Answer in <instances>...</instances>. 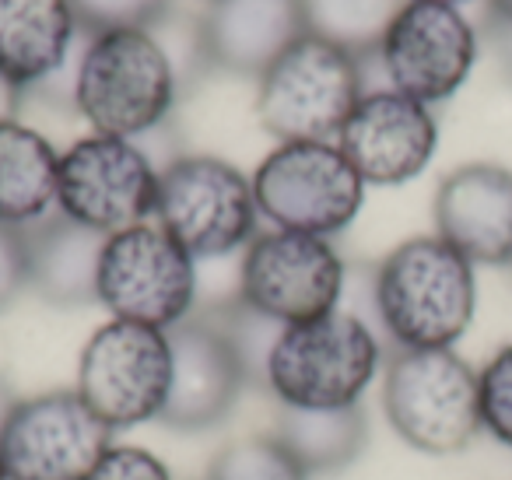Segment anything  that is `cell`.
I'll use <instances>...</instances> for the list:
<instances>
[{"label":"cell","mask_w":512,"mask_h":480,"mask_svg":"<svg viewBox=\"0 0 512 480\" xmlns=\"http://www.w3.org/2000/svg\"><path fill=\"white\" fill-rule=\"evenodd\" d=\"M372 305L393 351L460 344L477 312V270L439 235H414L379 260Z\"/></svg>","instance_id":"cell-1"},{"label":"cell","mask_w":512,"mask_h":480,"mask_svg":"<svg viewBox=\"0 0 512 480\" xmlns=\"http://www.w3.org/2000/svg\"><path fill=\"white\" fill-rule=\"evenodd\" d=\"M179 99V71L155 29L88 36L74 67L71 102L92 134L141 137L165 127Z\"/></svg>","instance_id":"cell-2"},{"label":"cell","mask_w":512,"mask_h":480,"mask_svg":"<svg viewBox=\"0 0 512 480\" xmlns=\"http://www.w3.org/2000/svg\"><path fill=\"white\" fill-rule=\"evenodd\" d=\"M383 365L386 354L376 330L355 312L337 309L309 323L281 326L264 361V386L278 407H362Z\"/></svg>","instance_id":"cell-3"},{"label":"cell","mask_w":512,"mask_h":480,"mask_svg":"<svg viewBox=\"0 0 512 480\" xmlns=\"http://www.w3.org/2000/svg\"><path fill=\"white\" fill-rule=\"evenodd\" d=\"M365 92L362 57L302 32L256 78V120L278 144L337 141Z\"/></svg>","instance_id":"cell-4"},{"label":"cell","mask_w":512,"mask_h":480,"mask_svg":"<svg viewBox=\"0 0 512 480\" xmlns=\"http://www.w3.org/2000/svg\"><path fill=\"white\" fill-rule=\"evenodd\" d=\"M383 414L425 456H456L481 435L477 368L453 347L393 351L383 365Z\"/></svg>","instance_id":"cell-5"},{"label":"cell","mask_w":512,"mask_h":480,"mask_svg":"<svg viewBox=\"0 0 512 480\" xmlns=\"http://www.w3.org/2000/svg\"><path fill=\"white\" fill-rule=\"evenodd\" d=\"M193 260L239 253L260 235L253 179L218 155H183L158 169L155 214Z\"/></svg>","instance_id":"cell-6"},{"label":"cell","mask_w":512,"mask_h":480,"mask_svg":"<svg viewBox=\"0 0 512 480\" xmlns=\"http://www.w3.org/2000/svg\"><path fill=\"white\" fill-rule=\"evenodd\" d=\"M249 179L260 218L320 239H334L355 225L369 190L337 141L278 144Z\"/></svg>","instance_id":"cell-7"},{"label":"cell","mask_w":512,"mask_h":480,"mask_svg":"<svg viewBox=\"0 0 512 480\" xmlns=\"http://www.w3.org/2000/svg\"><path fill=\"white\" fill-rule=\"evenodd\" d=\"M95 302L113 319L169 333L197 309V260L155 221L123 228L102 246Z\"/></svg>","instance_id":"cell-8"},{"label":"cell","mask_w":512,"mask_h":480,"mask_svg":"<svg viewBox=\"0 0 512 480\" xmlns=\"http://www.w3.org/2000/svg\"><path fill=\"white\" fill-rule=\"evenodd\" d=\"M74 389L113 431L162 421L172 393L169 333L123 319L102 323L78 354Z\"/></svg>","instance_id":"cell-9"},{"label":"cell","mask_w":512,"mask_h":480,"mask_svg":"<svg viewBox=\"0 0 512 480\" xmlns=\"http://www.w3.org/2000/svg\"><path fill=\"white\" fill-rule=\"evenodd\" d=\"M348 267L334 239L271 228L260 232L239 263V298L278 326L309 323L341 309Z\"/></svg>","instance_id":"cell-10"},{"label":"cell","mask_w":512,"mask_h":480,"mask_svg":"<svg viewBox=\"0 0 512 480\" xmlns=\"http://www.w3.org/2000/svg\"><path fill=\"white\" fill-rule=\"evenodd\" d=\"M158 165L137 141L88 134L60 151L57 211L99 235L151 221Z\"/></svg>","instance_id":"cell-11"},{"label":"cell","mask_w":512,"mask_h":480,"mask_svg":"<svg viewBox=\"0 0 512 480\" xmlns=\"http://www.w3.org/2000/svg\"><path fill=\"white\" fill-rule=\"evenodd\" d=\"M109 445L113 428L92 414L78 389L18 396L0 428L8 480H85Z\"/></svg>","instance_id":"cell-12"},{"label":"cell","mask_w":512,"mask_h":480,"mask_svg":"<svg viewBox=\"0 0 512 480\" xmlns=\"http://www.w3.org/2000/svg\"><path fill=\"white\" fill-rule=\"evenodd\" d=\"M376 60L386 74V88L439 106L467 85L477 64V29L460 8L432 0H404L393 15Z\"/></svg>","instance_id":"cell-13"},{"label":"cell","mask_w":512,"mask_h":480,"mask_svg":"<svg viewBox=\"0 0 512 480\" xmlns=\"http://www.w3.org/2000/svg\"><path fill=\"white\" fill-rule=\"evenodd\" d=\"M172 393L162 424L172 431H211L232 414L242 389L253 382L249 361L232 333L228 305L193 312L169 330Z\"/></svg>","instance_id":"cell-14"},{"label":"cell","mask_w":512,"mask_h":480,"mask_svg":"<svg viewBox=\"0 0 512 480\" xmlns=\"http://www.w3.org/2000/svg\"><path fill=\"white\" fill-rule=\"evenodd\" d=\"M337 148L348 155L365 186H404L435 158L439 120L432 106L393 88H369L344 120Z\"/></svg>","instance_id":"cell-15"},{"label":"cell","mask_w":512,"mask_h":480,"mask_svg":"<svg viewBox=\"0 0 512 480\" xmlns=\"http://www.w3.org/2000/svg\"><path fill=\"white\" fill-rule=\"evenodd\" d=\"M435 235L474 267H512V169L470 162L439 183Z\"/></svg>","instance_id":"cell-16"},{"label":"cell","mask_w":512,"mask_h":480,"mask_svg":"<svg viewBox=\"0 0 512 480\" xmlns=\"http://www.w3.org/2000/svg\"><path fill=\"white\" fill-rule=\"evenodd\" d=\"M302 32V0H211L197 22V60L207 71L260 78Z\"/></svg>","instance_id":"cell-17"},{"label":"cell","mask_w":512,"mask_h":480,"mask_svg":"<svg viewBox=\"0 0 512 480\" xmlns=\"http://www.w3.org/2000/svg\"><path fill=\"white\" fill-rule=\"evenodd\" d=\"M78 32L71 0H0V74L25 95L50 85Z\"/></svg>","instance_id":"cell-18"},{"label":"cell","mask_w":512,"mask_h":480,"mask_svg":"<svg viewBox=\"0 0 512 480\" xmlns=\"http://www.w3.org/2000/svg\"><path fill=\"white\" fill-rule=\"evenodd\" d=\"M22 235L29 253V291L60 309L95 302V277L106 235L88 232L60 211L22 228Z\"/></svg>","instance_id":"cell-19"},{"label":"cell","mask_w":512,"mask_h":480,"mask_svg":"<svg viewBox=\"0 0 512 480\" xmlns=\"http://www.w3.org/2000/svg\"><path fill=\"white\" fill-rule=\"evenodd\" d=\"M60 151L22 120L0 123V225L29 228L57 211Z\"/></svg>","instance_id":"cell-20"},{"label":"cell","mask_w":512,"mask_h":480,"mask_svg":"<svg viewBox=\"0 0 512 480\" xmlns=\"http://www.w3.org/2000/svg\"><path fill=\"white\" fill-rule=\"evenodd\" d=\"M274 435L295 452L309 473H337L362 456L369 442V417L365 407L341 410H295L278 407Z\"/></svg>","instance_id":"cell-21"},{"label":"cell","mask_w":512,"mask_h":480,"mask_svg":"<svg viewBox=\"0 0 512 480\" xmlns=\"http://www.w3.org/2000/svg\"><path fill=\"white\" fill-rule=\"evenodd\" d=\"M404 0H302L309 36H320L355 57H376Z\"/></svg>","instance_id":"cell-22"},{"label":"cell","mask_w":512,"mask_h":480,"mask_svg":"<svg viewBox=\"0 0 512 480\" xmlns=\"http://www.w3.org/2000/svg\"><path fill=\"white\" fill-rule=\"evenodd\" d=\"M204 480H313L274 431H253L225 442L207 463Z\"/></svg>","instance_id":"cell-23"},{"label":"cell","mask_w":512,"mask_h":480,"mask_svg":"<svg viewBox=\"0 0 512 480\" xmlns=\"http://www.w3.org/2000/svg\"><path fill=\"white\" fill-rule=\"evenodd\" d=\"M477 403H481L484 435L512 449V344L498 347L477 368Z\"/></svg>","instance_id":"cell-24"},{"label":"cell","mask_w":512,"mask_h":480,"mask_svg":"<svg viewBox=\"0 0 512 480\" xmlns=\"http://www.w3.org/2000/svg\"><path fill=\"white\" fill-rule=\"evenodd\" d=\"M81 32L155 29L169 11V0H71Z\"/></svg>","instance_id":"cell-25"},{"label":"cell","mask_w":512,"mask_h":480,"mask_svg":"<svg viewBox=\"0 0 512 480\" xmlns=\"http://www.w3.org/2000/svg\"><path fill=\"white\" fill-rule=\"evenodd\" d=\"M85 480H176L165 459H158L151 449L141 445H120L113 442L102 459L92 466Z\"/></svg>","instance_id":"cell-26"},{"label":"cell","mask_w":512,"mask_h":480,"mask_svg":"<svg viewBox=\"0 0 512 480\" xmlns=\"http://www.w3.org/2000/svg\"><path fill=\"white\" fill-rule=\"evenodd\" d=\"M29 291V253L22 228L0 225V312Z\"/></svg>","instance_id":"cell-27"},{"label":"cell","mask_w":512,"mask_h":480,"mask_svg":"<svg viewBox=\"0 0 512 480\" xmlns=\"http://www.w3.org/2000/svg\"><path fill=\"white\" fill-rule=\"evenodd\" d=\"M22 102H25L22 88H15L8 78H4V74H0V123L18 120V109H22Z\"/></svg>","instance_id":"cell-28"},{"label":"cell","mask_w":512,"mask_h":480,"mask_svg":"<svg viewBox=\"0 0 512 480\" xmlns=\"http://www.w3.org/2000/svg\"><path fill=\"white\" fill-rule=\"evenodd\" d=\"M15 400H18V393L11 389V382L0 375V428H4V421H8V414H11V407H15Z\"/></svg>","instance_id":"cell-29"},{"label":"cell","mask_w":512,"mask_h":480,"mask_svg":"<svg viewBox=\"0 0 512 480\" xmlns=\"http://www.w3.org/2000/svg\"><path fill=\"white\" fill-rule=\"evenodd\" d=\"M488 8H491V18H495V22L512 25V0H488Z\"/></svg>","instance_id":"cell-30"},{"label":"cell","mask_w":512,"mask_h":480,"mask_svg":"<svg viewBox=\"0 0 512 480\" xmlns=\"http://www.w3.org/2000/svg\"><path fill=\"white\" fill-rule=\"evenodd\" d=\"M432 4H449V8H460V4H467V0H432Z\"/></svg>","instance_id":"cell-31"},{"label":"cell","mask_w":512,"mask_h":480,"mask_svg":"<svg viewBox=\"0 0 512 480\" xmlns=\"http://www.w3.org/2000/svg\"><path fill=\"white\" fill-rule=\"evenodd\" d=\"M0 480H8V470H4V459H0Z\"/></svg>","instance_id":"cell-32"},{"label":"cell","mask_w":512,"mask_h":480,"mask_svg":"<svg viewBox=\"0 0 512 480\" xmlns=\"http://www.w3.org/2000/svg\"><path fill=\"white\" fill-rule=\"evenodd\" d=\"M207 4H211V0H207Z\"/></svg>","instance_id":"cell-33"}]
</instances>
